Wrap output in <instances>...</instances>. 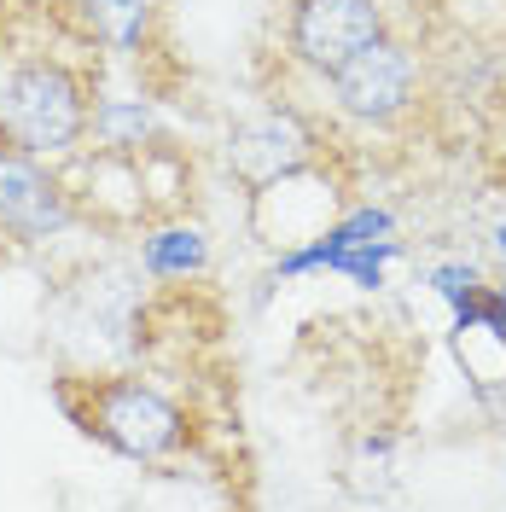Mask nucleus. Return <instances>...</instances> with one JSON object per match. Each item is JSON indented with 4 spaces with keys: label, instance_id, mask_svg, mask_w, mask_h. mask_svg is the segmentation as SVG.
I'll use <instances>...</instances> for the list:
<instances>
[{
    "label": "nucleus",
    "instance_id": "nucleus-1",
    "mask_svg": "<svg viewBox=\"0 0 506 512\" xmlns=\"http://www.w3.org/2000/svg\"><path fill=\"white\" fill-rule=\"evenodd\" d=\"M105 53L82 0H0V146L70 158L94 128Z\"/></svg>",
    "mask_w": 506,
    "mask_h": 512
},
{
    "label": "nucleus",
    "instance_id": "nucleus-2",
    "mask_svg": "<svg viewBox=\"0 0 506 512\" xmlns=\"http://www.w3.org/2000/svg\"><path fill=\"white\" fill-rule=\"evenodd\" d=\"M59 408L82 437L105 443L123 460L140 466H163L175 454L198 443V414L187 402H175L140 373H88V379H59L53 384Z\"/></svg>",
    "mask_w": 506,
    "mask_h": 512
},
{
    "label": "nucleus",
    "instance_id": "nucleus-3",
    "mask_svg": "<svg viewBox=\"0 0 506 512\" xmlns=\"http://www.w3.org/2000/svg\"><path fill=\"white\" fill-rule=\"evenodd\" d=\"M384 35H396L390 0H274L268 59H280V76L303 70V76L320 82Z\"/></svg>",
    "mask_w": 506,
    "mask_h": 512
},
{
    "label": "nucleus",
    "instance_id": "nucleus-4",
    "mask_svg": "<svg viewBox=\"0 0 506 512\" xmlns=\"http://www.w3.org/2000/svg\"><path fill=\"white\" fill-rule=\"evenodd\" d=\"M419 53L402 35H384L373 47H361L355 59H344L332 76H320V88L332 99V111L344 123L361 128H396L419 105Z\"/></svg>",
    "mask_w": 506,
    "mask_h": 512
},
{
    "label": "nucleus",
    "instance_id": "nucleus-5",
    "mask_svg": "<svg viewBox=\"0 0 506 512\" xmlns=\"http://www.w3.org/2000/svg\"><path fill=\"white\" fill-rule=\"evenodd\" d=\"M332 152L326 146V128H320L315 111H303L297 99H268V111H256L245 123L227 134V169H233V181L245 187L251 198L256 187H268V181H280L291 169H303V163H320Z\"/></svg>",
    "mask_w": 506,
    "mask_h": 512
},
{
    "label": "nucleus",
    "instance_id": "nucleus-6",
    "mask_svg": "<svg viewBox=\"0 0 506 512\" xmlns=\"http://www.w3.org/2000/svg\"><path fill=\"white\" fill-rule=\"evenodd\" d=\"M70 222H76V210L59 181V163L0 146V233L47 239V233H64Z\"/></svg>",
    "mask_w": 506,
    "mask_h": 512
},
{
    "label": "nucleus",
    "instance_id": "nucleus-7",
    "mask_svg": "<svg viewBox=\"0 0 506 512\" xmlns=\"http://www.w3.org/2000/svg\"><path fill=\"white\" fill-rule=\"evenodd\" d=\"M204 262H210L204 227L181 222V216L146 227V268H152L158 280H192V274H204Z\"/></svg>",
    "mask_w": 506,
    "mask_h": 512
},
{
    "label": "nucleus",
    "instance_id": "nucleus-8",
    "mask_svg": "<svg viewBox=\"0 0 506 512\" xmlns=\"http://www.w3.org/2000/svg\"><path fill=\"white\" fill-rule=\"evenodd\" d=\"M402 251V239H373V245H344V251H332L320 268H338L349 280H361V286H384V262Z\"/></svg>",
    "mask_w": 506,
    "mask_h": 512
},
{
    "label": "nucleus",
    "instance_id": "nucleus-9",
    "mask_svg": "<svg viewBox=\"0 0 506 512\" xmlns=\"http://www.w3.org/2000/svg\"><path fill=\"white\" fill-rule=\"evenodd\" d=\"M431 286L443 291L448 303H460V297H472L483 280H477V268H460V262H454V268H437V274H431Z\"/></svg>",
    "mask_w": 506,
    "mask_h": 512
},
{
    "label": "nucleus",
    "instance_id": "nucleus-10",
    "mask_svg": "<svg viewBox=\"0 0 506 512\" xmlns=\"http://www.w3.org/2000/svg\"><path fill=\"white\" fill-rule=\"evenodd\" d=\"M495 245H501V256H506V227H501V233H495Z\"/></svg>",
    "mask_w": 506,
    "mask_h": 512
}]
</instances>
